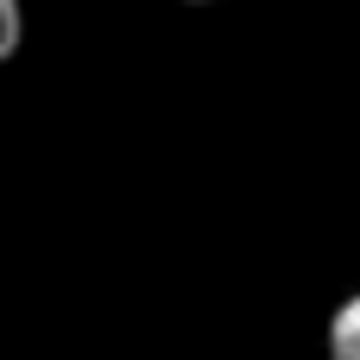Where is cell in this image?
<instances>
[{"instance_id": "1", "label": "cell", "mask_w": 360, "mask_h": 360, "mask_svg": "<svg viewBox=\"0 0 360 360\" xmlns=\"http://www.w3.org/2000/svg\"><path fill=\"white\" fill-rule=\"evenodd\" d=\"M329 360H360V291L329 316Z\"/></svg>"}, {"instance_id": "2", "label": "cell", "mask_w": 360, "mask_h": 360, "mask_svg": "<svg viewBox=\"0 0 360 360\" xmlns=\"http://www.w3.org/2000/svg\"><path fill=\"white\" fill-rule=\"evenodd\" d=\"M19 51V0H0V57Z\"/></svg>"}]
</instances>
